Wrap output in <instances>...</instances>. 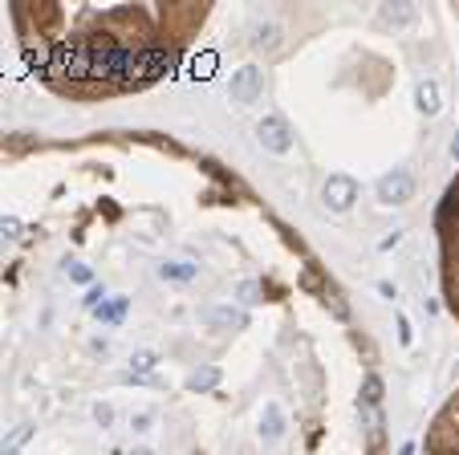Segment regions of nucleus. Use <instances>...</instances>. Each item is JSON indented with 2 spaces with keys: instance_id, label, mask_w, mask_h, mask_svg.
Listing matches in <instances>:
<instances>
[{
  "instance_id": "1",
  "label": "nucleus",
  "mask_w": 459,
  "mask_h": 455,
  "mask_svg": "<svg viewBox=\"0 0 459 455\" xmlns=\"http://www.w3.org/2000/svg\"><path fill=\"white\" fill-rule=\"evenodd\" d=\"M439 232H443V285H447V301L459 317V179L439 208Z\"/></svg>"
},
{
  "instance_id": "2",
  "label": "nucleus",
  "mask_w": 459,
  "mask_h": 455,
  "mask_svg": "<svg viewBox=\"0 0 459 455\" xmlns=\"http://www.w3.org/2000/svg\"><path fill=\"white\" fill-rule=\"evenodd\" d=\"M261 94H264V73L256 65H240L228 81V98L236 106H252V102H261Z\"/></svg>"
},
{
  "instance_id": "3",
  "label": "nucleus",
  "mask_w": 459,
  "mask_h": 455,
  "mask_svg": "<svg viewBox=\"0 0 459 455\" xmlns=\"http://www.w3.org/2000/svg\"><path fill=\"white\" fill-rule=\"evenodd\" d=\"M378 199H382L386 208H394V203H410V199H415V175L403 171V167L386 171V175L378 179Z\"/></svg>"
},
{
  "instance_id": "4",
  "label": "nucleus",
  "mask_w": 459,
  "mask_h": 455,
  "mask_svg": "<svg viewBox=\"0 0 459 455\" xmlns=\"http://www.w3.org/2000/svg\"><path fill=\"white\" fill-rule=\"evenodd\" d=\"M256 138H261V146H264V150H273V155H289V150H293V130H289V122H285L280 114L261 118Z\"/></svg>"
},
{
  "instance_id": "5",
  "label": "nucleus",
  "mask_w": 459,
  "mask_h": 455,
  "mask_svg": "<svg viewBox=\"0 0 459 455\" xmlns=\"http://www.w3.org/2000/svg\"><path fill=\"white\" fill-rule=\"evenodd\" d=\"M354 199H358V183L354 179H345V175H329L326 183V203L333 211H350L354 208Z\"/></svg>"
},
{
  "instance_id": "6",
  "label": "nucleus",
  "mask_w": 459,
  "mask_h": 455,
  "mask_svg": "<svg viewBox=\"0 0 459 455\" xmlns=\"http://www.w3.org/2000/svg\"><path fill=\"white\" fill-rule=\"evenodd\" d=\"M415 8L410 4H382L378 8V25H386V29H407V25H415Z\"/></svg>"
},
{
  "instance_id": "7",
  "label": "nucleus",
  "mask_w": 459,
  "mask_h": 455,
  "mask_svg": "<svg viewBox=\"0 0 459 455\" xmlns=\"http://www.w3.org/2000/svg\"><path fill=\"white\" fill-rule=\"evenodd\" d=\"M252 37H248V41H252V49H264V53H273V49L280 45V29L277 25H273V20H252Z\"/></svg>"
},
{
  "instance_id": "8",
  "label": "nucleus",
  "mask_w": 459,
  "mask_h": 455,
  "mask_svg": "<svg viewBox=\"0 0 459 455\" xmlns=\"http://www.w3.org/2000/svg\"><path fill=\"white\" fill-rule=\"evenodd\" d=\"M280 435H285V410L277 403H268L264 406V419H261V439L264 443H277Z\"/></svg>"
},
{
  "instance_id": "9",
  "label": "nucleus",
  "mask_w": 459,
  "mask_h": 455,
  "mask_svg": "<svg viewBox=\"0 0 459 455\" xmlns=\"http://www.w3.org/2000/svg\"><path fill=\"white\" fill-rule=\"evenodd\" d=\"M208 321H212L215 329H244L248 313H244V309H232V305H220V309L208 313Z\"/></svg>"
},
{
  "instance_id": "10",
  "label": "nucleus",
  "mask_w": 459,
  "mask_h": 455,
  "mask_svg": "<svg viewBox=\"0 0 459 455\" xmlns=\"http://www.w3.org/2000/svg\"><path fill=\"white\" fill-rule=\"evenodd\" d=\"M199 264H191V260H167V264H159V276L163 280H196Z\"/></svg>"
},
{
  "instance_id": "11",
  "label": "nucleus",
  "mask_w": 459,
  "mask_h": 455,
  "mask_svg": "<svg viewBox=\"0 0 459 455\" xmlns=\"http://www.w3.org/2000/svg\"><path fill=\"white\" fill-rule=\"evenodd\" d=\"M33 431H37V427H29V422H25V427H13L8 435L0 439V455H20V447L33 439Z\"/></svg>"
},
{
  "instance_id": "12",
  "label": "nucleus",
  "mask_w": 459,
  "mask_h": 455,
  "mask_svg": "<svg viewBox=\"0 0 459 455\" xmlns=\"http://www.w3.org/2000/svg\"><path fill=\"white\" fill-rule=\"evenodd\" d=\"M126 305H131L126 297H114V301H102L94 313H98V321H102V325H118L122 317H126Z\"/></svg>"
},
{
  "instance_id": "13",
  "label": "nucleus",
  "mask_w": 459,
  "mask_h": 455,
  "mask_svg": "<svg viewBox=\"0 0 459 455\" xmlns=\"http://www.w3.org/2000/svg\"><path fill=\"white\" fill-rule=\"evenodd\" d=\"M215 382H220V370H215V366H199V370L187 374V390H196V394L212 390Z\"/></svg>"
},
{
  "instance_id": "14",
  "label": "nucleus",
  "mask_w": 459,
  "mask_h": 455,
  "mask_svg": "<svg viewBox=\"0 0 459 455\" xmlns=\"http://www.w3.org/2000/svg\"><path fill=\"white\" fill-rule=\"evenodd\" d=\"M419 110L423 114H435L439 110V81H419Z\"/></svg>"
},
{
  "instance_id": "15",
  "label": "nucleus",
  "mask_w": 459,
  "mask_h": 455,
  "mask_svg": "<svg viewBox=\"0 0 459 455\" xmlns=\"http://www.w3.org/2000/svg\"><path fill=\"white\" fill-rule=\"evenodd\" d=\"M155 366H159V358L150 354V350H138V354L131 358V378H134V374H150Z\"/></svg>"
},
{
  "instance_id": "16",
  "label": "nucleus",
  "mask_w": 459,
  "mask_h": 455,
  "mask_svg": "<svg viewBox=\"0 0 459 455\" xmlns=\"http://www.w3.org/2000/svg\"><path fill=\"white\" fill-rule=\"evenodd\" d=\"M20 236V220H13V215H0V248L4 244H13Z\"/></svg>"
},
{
  "instance_id": "17",
  "label": "nucleus",
  "mask_w": 459,
  "mask_h": 455,
  "mask_svg": "<svg viewBox=\"0 0 459 455\" xmlns=\"http://www.w3.org/2000/svg\"><path fill=\"white\" fill-rule=\"evenodd\" d=\"M362 390H366V403L374 406L378 398H382V378H378V374H370V378H366V386H362Z\"/></svg>"
},
{
  "instance_id": "18",
  "label": "nucleus",
  "mask_w": 459,
  "mask_h": 455,
  "mask_svg": "<svg viewBox=\"0 0 459 455\" xmlns=\"http://www.w3.org/2000/svg\"><path fill=\"white\" fill-rule=\"evenodd\" d=\"M94 422H98V427H110V422H114V406H110V403H94Z\"/></svg>"
},
{
  "instance_id": "19",
  "label": "nucleus",
  "mask_w": 459,
  "mask_h": 455,
  "mask_svg": "<svg viewBox=\"0 0 459 455\" xmlns=\"http://www.w3.org/2000/svg\"><path fill=\"white\" fill-rule=\"evenodd\" d=\"M240 301H244V305H256V301H261V285H256V280H244V285H240Z\"/></svg>"
},
{
  "instance_id": "20",
  "label": "nucleus",
  "mask_w": 459,
  "mask_h": 455,
  "mask_svg": "<svg viewBox=\"0 0 459 455\" xmlns=\"http://www.w3.org/2000/svg\"><path fill=\"white\" fill-rule=\"evenodd\" d=\"M66 273L73 276L78 285H90V276H94V273H90V268H85V264H78V260H69V264H66Z\"/></svg>"
},
{
  "instance_id": "21",
  "label": "nucleus",
  "mask_w": 459,
  "mask_h": 455,
  "mask_svg": "<svg viewBox=\"0 0 459 455\" xmlns=\"http://www.w3.org/2000/svg\"><path fill=\"white\" fill-rule=\"evenodd\" d=\"M102 301H106V292H102V289H98V285H94V289L85 292V305H90V309H98V305H102Z\"/></svg>"
},
{
  "instance_id": "22",
  "label": "nucleus",
  "mask_w": 459,
  "mask_h": 455,
  "mask_svg": "<svg viewBox=\"0 0 459 455\" xmlns=\"http://www.w3.org/2000/svg\"><path fill=\"white\" fill-rule=\"evenodd\" d=\"M398 338H403V345H410V325L398 317Z\"/></svg>"
},
{
  "instance_id": "23",
  "label": "nucleus",
  "mask_w": 459,
  "mask_h": 455,
  "mask_svg": "<svg viewBox=\"0 0 459 455\" xmlns=\"http://www.w3.org/2000/svg\"><path fill=\"white\" fill-rule=\"evenodd\" d=\"M134 431H150V415H138L134 419Z\"/></svg>"
},
{
  "instance_id": "24",
  "label": "nucleus",
  "mask_w": 459,
  "mask_h": 455,
  "mask_svg": "<svg viewBox=\"0 0 459 455\" xmlns=\"http://www.w3.org/2000/svg\"><path fill=\"white\" fill-rule=\"evenodd\" d=\"M398 455H415V443H403V451Z\"/></svg>"
},
{
  "instance_id": "25",
  "label": "nucleus",
  "mask_w": 459,
  "mask_h": 455,
  "mask_svg": "<svg viewBox=\"0 0 459 455\" xmlns=\"http://www.w3.org/2000/svg\"><path fill=\"white\" fill-rule=\"evenodd\" d=\"M451 155H455V159H459V134H455V138H451Z\"/></svg>"
},
{
  "instance_id": "26",
  "label": "nucleus",
  "mask_w": 459,
  "mask_h": 455,
  "mask_svg": "<svg viewBox=\"0 0 459 455\" xmlns=\"http://www.w3.org/2000/svg\"><path fill=\"white\" fill-rule=\"evenodd\" d=\"M134 455H150V451H134Z\"/></svg>"
}]
</instances>
